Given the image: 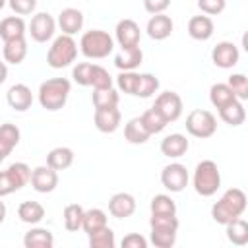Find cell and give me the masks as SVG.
<instances>
[{
	"mask_svg": "<svg viewBox=\"0 0 248 248\" xmlns=\"http://www.w3.org/2000/svg\"><path fill=\"white\" fill-rule=\"evenodd\" d=\"M6 170L10 172V176H12V180H14V184H16L17 190L31 182V169L25 163H12Z\"/></svg>",
	"mask_w": 248,
	"mask_h": 248,
	"instance_id": "obj_39",
	"label": "cell"
},
{
	"mask_svg": "<svg viewBox=\"0 0 248 248\" xmlns=\"http://www.w3.org/2000/svg\"><path fill=\"white\" fill-rule=\"evenodd\" d=\"M227 6V0H198V8L205 16H219Z\"/></svg>",
	"mask_w": 248,
	"mask_h": 248,
	"instance_id": "obj_44",
	"label": "cell"
},
{
	"mask_svg": "<svg viewBox=\"0 0 248 248\" xmlns=\"http://www.w3.org/2000/svg\"><path fill=\"white\" fill-rule=\"evenodd\" d=\"M225 227H227V238H229V242H232L236 246L248 244V223L242 217H236V219L229 221Z\"/></svg>",
	"mask_w": 248,
	"mask_h": 248,
	"instance_id": "obj_28",
	"label": "cell"
},
{
	"mask_svg": "<svg viewBox=\"0 0 248 248\" xmlns=\"http://www.w3.org/2000/svg\"><path fill=\"white\" fill-rule=\"evenodd\" d=\"M70 89H72V83L66 78H50L43 81L37 93L41 107L46 110H60L68 101Z\"/></svg>",
	"mask_w": 248,
	"mask_h": 248,
	"instance_id": "obj_2",
	"label": "cell"
},
{
	"mask_svg": "<svg viewBox=\"0 0 248 248\" xmlns=\"http://www.w3.org/2000/svg\"><path fill=\"white\" fill-rule=\"evenodd\" d=\"M136 211V200L128 192H118L108 200V213L116 219H126Z\"/></svg>",
	"mask_w": 248,
	"mask_h": 248,
	"instance_id": "obj_15",
	"label": "cell"
},
{
	"mask_svg": "<svg viewBox=\"0 0 248 248\" xmlns=\"http://www.w3.org/2000/svg\"><path fill=\"white\" fill-rule=\"evenodd\" d=\"M6 4H8V0H0V10H2V8L6 6Z\"/></svg>",
	"mask_w": 248,
	"mask_h": 248,
	"instance_id": "obj_51",
	"label": "cell"
},
{
	"mask_svg": "<svg viewBox=\"0 0 248 248\" xmlns=\"http://www.w3.org/2000/svg\"><path fill=\"white\" fill-rule=\"evenodd\" d=\"M194 190L202 196V198H209L213 196L219 186H221V172H219V167L215 161L211 159H205V161H200L196 165V170H194Z\"/></svg>",
	"mask_w": 248,
	"mask_h": 248,
	"instance_id": "obj_4",
	"label": "cell"
},
{
	"mask_svg": "<svg viewBox=\"0 0 248 248\" xmlns=\"http://www.w3.org/2000/svg\"><path fill=\"white\" fill-rule=\"evenodd\" d=\"M209 101L215 108H223V107L231 105L232 101H236V97L227 83H213L209 89Z\"/></svg>",
	"mask_w": 248,
	"mask_h": 248,
	"instance_id": "obj_31",
	"label": "cell"
},
{
	"mask_svg": "<svg viewBox=\"0 0 248 248\" xmlns=\"http://www.w3.org/2000/svg\"><path fill=\"white\" fill-rule=\"evenodd\" d=\"M56 31V21L48 12H39L31 17L29 23V35L35 43H46L54 37Z\"/></svg>",
	"mask_w": 248,
	"mask_h": 248,
	"instance_id": "obj_7",
	"label": "cell"
},
{
	"mask_svg": "<svg viewBox=\"0 0 248 248\" xmlns=\"http://www.w3.org/2000/svg\"><path fill=\"white\" fill-rule=\"evenodd\" d=\"M143 60V52L140 46H130V48H122L116 56H114V66L120 72L126 70H136Z\"/></svg>",
	"mask_w": 248,
	"mask_h": 248,
	"instance_id": "obj_24",
	"label": "cell"
},
{
	"mask_svg": "<svg viewBox=\"0 0 248 248\" xmlns=\"http://www.w3.org/2000/svg\"><path fill=\"white\" fill-rule=\"evenodd\" d=\"M4 219H6V203H4L2 198H0V225L4 223Z\"/></svg>",
	"mask_w": 248,
	"mask_h": 248,
	"instance_id": "obj_50",
	"label": "cell"
},
{
	"mask_svg": "<svg viewBox=\"0 0 248 248\" xmlns=\"http://www.w3.org/2000/svg\"><path fill=\"white\" fill-rule=\"evenodd\" d=\"M25 29H27V25L21 16H8L0 21V39L6 43L12 39L25 37V33H27Z\"/></svg>",
	"mask_w": 248,
	"mask_h": 248,
	"instance_id": "obj_21",
	"label": "cell"
},
{
	"mask_svg": "<svg viewBox=\"0 0 248 248\" xmlns=\"http://www.w3.org/2000/svg\"><path fill=\"white\" fill-rule=\"evenodd\" d=\"M188 180H190L188 170L180 163H170L161 170V184L169 192H182L188 186Z\"/></svg>",
	"mask_w": 248,
	"mask_h": 248,
	"instance_id": "obj_9",
	"label": "cell"
},
{
	"mask_svg": "<svg viewBox=\"0 0 248 248\" xmlns=\"http://www.w3.org/2000/svg\"><path fill=\"white\" fill-rule=\"evenodd\" d=\"M83 207L79 203H70L64 207V227L70 232H76L81 229V221H83Z\"/></svg>",
	"mask_w": 248,
	"mask_h": 248,
	"instance_id": "obj_34",
	"label": "cell"
},
{
	"mask_svg": "<svg viewBox=\"0 0 248 248\" xmlns=\"http://www.w3.org/2000/svg\"><path fill=\"white\" fill-rule=\"evenodd\" d=\"M151 232H149V240L155 248H170L176 242V231L178 227H170V225H149Z\"/></svg>",
	"mask_w": 248,
	"mask_h": 248,
	"instance_id": "obj_20",
	"label": "cell"
},
{
	"mask_svg": "<svg viewBox=\"0 0 248 248\" xmlns=\"http://www.w3.org/2000/svg\"><path fill=\"white\" fill-rule=\"evenodd\" d=\"M74 163V151L70 147H54L46 155V165L54 170H66Z\"/></svg>",
	"mask_w": 248,
	"mask_h": 248,
	"instance_id": "obj_27",
	"label": "cell"
},
{
	"mask_svg": "<svg viewBox=\"0 0 248 248\" xmlns=\"http://www.w3.org/2000/svg\"><path fill=\"white\" fill-rule=\"evenodd\" d=\"M246 211V194L240 188H229L211 207V217L219 225H227L229 221L240 217Z\"/></svg>",
	"mask_w": 248,
	"mask_h": 248,
	"instance_id": "obj_1",
	"label": "cell"
},
{
	"mask_svg": "<svg viewBox=\"0 0 248 248\" xmlns=\"http://www.w3.org/2000/svg\"><path fill=\"white\" fill-rule=\"evenodd\" d=\"M112 48H114V39L103 29H91L81 35L79 50L85 58H93V60L107 58L112 52Z\"/></svg>",
	"mask_w": 248,
	"mask_h": 248,
	"instance_id": "obj_3",
	"label": "cell"
},
{
	"mask_svg": "<svg viewBox=\"0 0 248 248\" xmlns=\"http://www.w3.org/2000/svg\"><path fill=\"white\" fill-rule=\"evenodd\" d=\"M227 85L232 89L234 97L238 101H246L248 99V78L244 74H232L227 81Z\"/></svg>",
	"mask_w": 248,
	"mask_h": 248,
	"instance_id": "obj_42",
	"label": "cell"
},
{
	"mask_svg": "<svg viewBox=\"0 0 248 248\" xmlns=\"http://www.w3.org/2000/svg\"><path fill=\"white\" fill-rule=\"evenodd\" d=\"M140 118H141L143 126H145V130H147L151 136H153V134H159V132H163V130L167 128V124H169V122L163 118V114H161V112H159L155 107L147 108V110H145V112H143Z\"/></svg>",
	"mask_w": 248,
	"mask_h": 248,
	"instance_id": "obj_33",
	"label": "cell"
},
{
	"mask_svg": "<svg viewBox=\"0 0 248 248\" xmlns=\"http://www.w3.org/2000/svg\"><path fill=\"white\" fill-rule=\"evenodd\" d=\"M6 101H8V105H10L14 110L25 112V110L31 108V105H33V93H31V89H29L25 83H16V85H12V87L8 89Z\"/></svg>",
	"mask_w": 248,
	"mask_h": 248,
	"instance_id": "obj_13",
	"label": "cell"
},
{
	"mask_svg": "<svg viewBox=\"0 0 248 248\" xmlns=\"http://www.w3.org/2000/svg\"><path fill=\"white\" fill-rule=\"evenodd\" d=\"M118 101H120V95L112 87L93 91V107L95 108H112V107H118Z\"/></svg>",
	"mask_w": 248,
	"mask_h": 248,
	"instance_id": "obj_36",
	"label": "cell"
},
{
	"mask_svg": "<svg viewBox=\"0 0 248 248\" xmlns=\"http://www.w3.org/2000/svg\"><path fill=\"white\" fill-rule=\"evenodd\" d=\"M122 248H147V240L145 236L138 234V232H130L122 238Z\"/></svg>",
	"mask_w": 248,
	"mask_h": 248,
	"instance_id": "obj_46",
	"label": "cell"
},
{
	"mask_svg": "<svg viewBox=\"0 0 248 248\" xmlns=\"http://www.w3.org/2000/svg\"><path fill=\"white\" fill-rule=\"evenodd\" d=\"M4 159H6V155H4V153H2V151H0V163H2V161H4Z\"/></svg>",
	"mask_w": 248,
	"mask_h": 248,
	"instance_id": "obj_52",
	"label": "cell"
},
{
	"mask_svg": "<svg viewBox=\"0 0 248 248\" xmlns=\"http://www.w3.org/2000/svg\"><path fill=\"white\" fill-rule=\"evenodd\" d=\"M16 190H17V188H16V184H14L12 176H10V172H8V170H0V198L10 196V194L16 192Z\"/></svg>",
	"mask_w": 248,
	"mask_h": 248,
	"instance_id": "obj_47",
	"label": "cell"
},
{
	"mask_svg": "<svg viewBox=\"0 0 248 248\" xmlns=\"http://www.w3.org/2000/svg\"><path fill=\"white\" fill-rule=\"evenodd\" d=\"M153 107L163 114V118H165L167 122L178 120L180 114H182V108H184L180 95L174 93V91H163V93H159Z\"/></svg>",
	"mask_w": 248,
	"mask_h": 248,
	"instance_id": "obj_8",
	"label": "cell"
},
{
	"mask_svg": "<svg viewBox=\"0 0 248 248\" xmlns=\"http://www.w3.org/2000/svg\"><path fill=\"white\" fill-rule=\"evenodd\" d=\"M78 56V43L74 41L72 35H58L52 45L48 46V52H46V64L54 70H60V68H66L70 66Z\"/></svg>",
	"mask_w": 248,
	"mask_h": 248,
	"instance_id": "obj_5",
	"label": "cell"
},
{
	"mask_svg": "<svg viewBox=\"0 0 248 248\" xmlns=\"http://www.w3.org/2000/svg\"><path fill=\"white\" fill-rule=\"evenodd\" d=\"M238 58H240V52L236 48L234 43L231 41H221L213 46L211 50V60L217 68H223V70H229L232 66L238 64Z\"/></svg>",
	"mask_w": 248,
	"mask_h": 248,
	"instance_id": "obj_10",
	"label": "cell"
},
{
	"mask_svg": "<svg viewBox=\"0 0 248 248\" xmlns=\"http://www.w3.org/2000/svg\"><path fill=\"white\" fill-rule=\"evenodd\" d=\"M116 41L122 48H130V46H140V39H141V31L140 25L134 19H120L116 23L114 29Z\"/></svg>",
	"mask_w": 248,
	"mask_h": 248,
	"instance_id": "obj_12",
	"label": "cell"
},
{
	"mask_svg": "<svg viewBox=\"0 0 248 248\" xmlns=\"http://www.w3.org/2000/svg\"><path fill=\"white\" fill-rule=\"evenodd\" d=\"M120 120H122V114L116 107H112V108H95L93 122H95V128L103 134L116 132L118 126H120Z\"/></svg>",
	"mask_w": 248,
	"mask_h": 248,
	"instance_id": "obj_14",
	"label": "cell"
},
{
	"mask_svg": "<svg viewBox=\"0 0 248 248\" xmlns=\"http://www.w3.org/2000/svg\"><path fill=\"white\" fill-rule=\"evenodd\" d=\"M87 236H89V248H114L116 246L114 232L108 225L91 232V234H87Z\"/></svg>",
	"mask_w": 248,
	"mask_h": 248,
	"instance_id": "obj_35",
	"label": "cell"
},
{
	"mask_svg": "<svg viewBox=\"0 0 248 248\" xmlns=\"http://www.w3.org/2000/svg\"><path fill=\"white\" fill-rule=\"evenodd\" d=\"M91 70H93V64L91 62H79L78 66H74L72 70V78L78 85H91Z\"/></svg>",
	"mask_w": 248,
	"mask_h": 248,
	"instance_id": "obj_43",
	"label": "cell"
},
{
	"mask_svg": "<svg viewBox=\"0 0 248 248\" xmlns=\"http://www.w3.org/2000/svg\"><path fill=\"white\" fill-rule=\"evenodd\" d=\"M186 132L194 138L207 140L217 132V118L203 108H194L186 116Z\"/></svg>",
	"mask_w": 248,
	"mask_h": 248,
	"instance_id": "obj_6",
	"label": "cell"
},
{
	"mask_svg": "<svg viewBox=\"0 0 248 248\" xmlns=\"http://www.w3.org/2000/svg\"><path fill=\"white\" fill-rule=\"evenodd\" d=\"M215 31V25H213V19L209 16H194L190 17L188 21V35L196 41H207Z\"/></svg>",
	"mask_w": 248,
	"mask_h": 248,
	"instance_id": "obj_18",
	"label": "cell"
},
{
	"mask_svg": "<svg viewBox=\"0 0 248 248\" xmlns=\"http://www.w3.org/2000/svg\"><path fill=\"white\" fill-rule=\"evenodd\" d=\"M157 89H159V79L153 74H140L138 87H136V97L147 99L153 93H157Z\"/></svg>",
	"mask_w": 248,
	"mask_h": 248,
	"instance_id": "obj_38",
	"label": "cell"
},
{
	"mask_svg": "<svg viewBox=\"0 0 248 248\" xmlns=\"http://www.w3.org/2000/svg\"><path fill=\"white\" fill-rule=\"evenodd\" d=\"M219 116H221V120H223L225 124H229V126H240V124H244V120H246V110H244L242 101L236 99V101H232L231 105L219 108Z\"/></svg>",
	"mask_w": 248,
	"mask_h": 248,
	"instance_id": "obj_26",
	"label": "cell"
},
{
	"mask_svg": "<svg viewBox=\"0 0 248 248\" xmlns=\"http://www.w3.org/2000/svg\"><path fill=\"white\" fill-rule=\"evenodd\" d=\"M103 227H107V213H105L103 209L93 207V209H85V211H83L81 229H83L87 234H91V232H95V231H99V229H103Z\"/></svg>",
	"mask_w": 248,
	"mask_h": 248,
	"instance_id": "obj_32",
	"label": "cell"
},
{
	"mask_svg": "<svg viewBox=\"0 0 248 248\" xmlns=\"http://www.w3.org/2000/svg\"><path fill=\"white\" fill-rule=\"evenodd\" d=\"M188 147H190V141L182 134H170L161 141V153L169 159H178L186 155Z\"/></svg>",
	"mask_w": 248,
	"mask_h": 248,
	"instance_id": "obj_19",
	"label": "cell"
},
{
	"mask_svg": "<svg viewBox=\"0 0 248 248\" xmlns=\"http://www.w3.org/2000/svg\"><path fill=\"white\" fill-rule=\"evenodd\" d=\"M58 27L64 35H76L83 27V14L78 8H64L58 14Z\"/></svg>",
	"mask_w": 248,
	"mask_h": 248,
	"instance_id": "obj_17",
	"label": "cell"
},
{
	"mask_svg": "<svg viewBox=\"0 0 248 248\" xmlns=\"http://www.w3.org/2000/svg\"><path fill=\"white\" fill-rule=\"evenodd\" d=\"M31 186L41 192V194H48L58 186V170H54L52 167L45 165V167H37L31 170Z\"/></svg>",
	"mask_w": 248,
	"mask_h": 248,
	"instance_id": "obj_11",
	"label": "cell"
},
{
	"mask_svg": "<svg viewBox=\"0 0 248 248\" xmlns=\"http://www.w3.org/2000/svg\"><path fill=\"white\" fill-rule=\"evenodd\" d=\"M149 207H151V215H176V203L167 194L153 196Z\"/></svg>",
	"mask_w": 248,
	"mask_h": 248,
	"instance_id": "obj_37",
	"label": "cell"
},
{
	"mask_svg": "<svg viewBox=\"0 0 248 248\" xmlns=\"http://www.w3.org/2000/svg\"><path fill=\"white\" fill-rule=\"evenodd\" d=\"M149 136H151V134L145 130V126H143V122H141L140 116L128 120L126 126H124V138H126L130 143H136V145L145 143V141L149 140Z\"/></svg>",
	"mask_w": 248,
	"mask_h": 248,
	"instance_id": "obj_30",
	"label": "cell"
},
{
	"mask_svg": "<svg viewBox=\"0 0 248 248\" xmlns=\"http://www.w3.org/2000/svg\"><path fill=\"white\" fill-rule=\"evenodd\" d=\"M6 78H8V66H6V62L0 60V85L6 81Z\"/></svg>",
	"mask_w": 248,
	"mask_h": 248,
	"instance_id": "obj_49",
	"label": "cell"
},
{
	"mask_svg": "<svg viewBox=\"0 0 248 248\" xmlns=\"http://www.w3.org/2000/svg\"><path fill=\"white\" fill-rule=\"evenodd\" d=\"M2 54H4V62L14 64V66L21 64L25 60V56H27V41H25V37L6 41L4 48H2Z\"/></svg>",
	"mask_w": 248,
	"mask_h": 248,
	"instance_id": "obj_22",
	"label": "cell"
},
{
	"mask_svg": "<svg viewBox=\"0 0 248 248\" xmlns=\"http://www.w3.org/2000/svg\"><path fill=\"white\" fill-rule=\"evenodd\" d=\"M91 87L93 89H108V87H112V76L108 74V70H105L99 64H93V70H91Z\"/></svg>",
	"mask_w": 248,
	"mask_h": 248,
	"instance_id": "obj_41",
	"label": "cell"
},
{
	"mask_svg": "<svg viewBox=\"0 0 248 248\" xmlns=\"http://www.w3.org/2000/svg\"><path fill=\"white\" fill-rule=\"evenodd\" d=\"M138 79H140V74L134 72V70H126V72H120L118 78H116V85L120 91H124L126 95H136V87H138Z\"/></svg>",
	"mask_w": 248,
	"mask_h": 248,
	"instance_id": "obj_40",
	"label": "cell"
},
{
	"mask_svg": "<svg viewBox=\"0 0 248 248\" xmlns=\"http://www.w3.org/2000/svg\"><path fill=\"white\" fill-rule=\"evenodd\" d=\"M19 128L16 124H0V151L8 157L12 153V149L19 143Z\"/></svg>",
	"mask_w": 248,
	"mask_h": 248,
	"instance_id": "obj_29",
	"label": "cell"
},
{
	"mask_svg": "<svg viewBox=\"0 0 248 248\" xmlns=\"http://www.w3.org/2000/svg\"><path fill=\"white\" fill-rule=\"evenodd\" d=\"M8 6L16 16H29L37 8V0H8Z\"/></svg>",
	"mask_w": 248,
	"mask_h": 248,
	"instance_id": "obj_45",
	"label": "cell"
},
{
	"mask_svg": "<svg viewBox=\"0 0 248 248\" xmlns=\"http://www.w3.org/2000/svg\"><path fill=\"white\" fill-rule=\"evenodd\" d=\"M172 29H174V23H172V19H170L169 16H165V14H153L151 19L147 21V27H145L147 35H149L153 41H165L167 37H170Z\"/></svg>",
	"mask_w": 248,
	"mask_h": 248,
	"instance_id": "obj_16",
	"label": "cell"
},
{
	"mask_svg": "<svg viewBox=\"0 0 248 248\" xmlns=\"http://www.w3.org/2000/svg\"><path fill=\"white\" fill-rule=\"evenodd\" d=\"M170 6V0H143V8L147 14H163Z\"/></svg>",
	"mask_w": 248,
	"mask_h": 248,
	"instance_id": "obj_48",
	"label": "cell"
},
{
	"mask_svg": "<svg viewBox=\"0 0 248 248\" xmlns=\"http://www.w3.org/2000/svg\"><path fill=\"white\" fill-rule=\"evenodd\" d=\"M23 246L25 248H52L54 246V236L48 229L35 227V229H29L25 232Z\"/></svg>",
	"mask_w": 248,
	"mask_h": 248,
	"instance_id": "obj_23",
	"label": "cell"
},
{
	"mask_svg": "<svg viewBox=\"0 0 248 248\" xmlns=\"http://www.w3.org/2000/svg\"><path fill=\"white\" fill-rule=\"evenodd\" d=\"M17 217L27 225H37L45 219V207L39 202H21L17 207Z\"/></svg>",
	"mask_w": 248,
	"mask_h": 248,
	"instance_id": "obj_25",
	"label": "cell"
}]
</instances>
